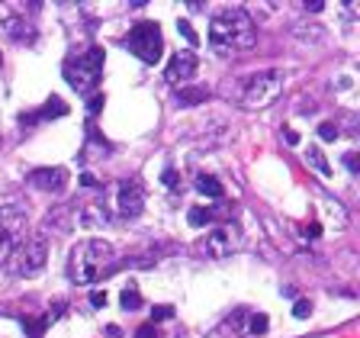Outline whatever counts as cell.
<instances>
[{"instance_id":"4dcf8cb0","label":"cell","mask_w":360,"mask_h":338,"mask_svg":"<svg viewBox=\"0 0 360 338\" xmlns=\"http://www.w3.org/2000/svg\"><path fill=\"white\" fill-rule=\"evenodd\" d=\"M81 184H84V187H97V177H93V174H81Z\"/></svg>"},{"instance_id":"d4e9b609","label":"cell","mask_w":360,"mask_h":338,"mask_svg":"<svg viewBox=\"0 0 360 338\" xmlns=\"http://www.w3.org/2000/svg\"><path fill=\"white\" fill-rule=\"evenodd\" d=\"M161 181L171 187V190H180V187H177V184H180V177H177V171H171V168H168V171L161 174Z\"/></svg>"},{"instance_id":"cb8c5ba5","label":"cell","mask_w":360,"mask_h":338,"mask_svg":"<svg viewBox=\"0 0 360 338\" xmlns=\"http://www.w3.org/2000/svg\"><path fill=\"white\" fill-rule=\"evenodd\" d=\"M309 313H312V303H309V300H296V303H293V316H296V319H306Z\"/></svg>"},{"instance_id":"1f68e13d","label":"cell","mask_w":360,"mask_h":338,"mask_svg":"<svg viewBox=\"0 0 360 338\" xmlns=\"http://www.w3.org/2000/svg\"><path fill=\"white\" fill-rule=\"evenodd\" d=\"M0 145H4V138H0Z\"/></svg>"},{"instance_id":"ffe728a7","label":"cell","mask_w":360,"mask_h":338,"mask_svg":"<svg viewBox=\"0 0 360 338\" xmlns=\"http://www.w3.org/2000/svg\"><path fill=\"white\" fill-rule=\"evenodd\" d=\"M177 30H180V36H184L187 42H190V46H196V42H199V36L193 32V26L187 23V20H177Z\"/></svg>"},{"instance_id":"ba28073f","label":"cell","mask_w":360,"mask_h":338,"mask_svg":"<svg viewBox=\"0 0 360 338\" xmlns=\"http://www.w3.org/2000/svg\"><path fill=\"white\" fill-rule=\"evenodd\" d=\"M145 207V190L138 181H123V184H116V213L123 216V219H135Z\"/></svg>"},{"instance_id":"8992f818","label":"cell","mask_w":360,"mask_h":338,"mask_svg":"<svg viewBox=\"0 0 360 338\" xmlns=\"http://www.w3.org/2000/svg\"><path fill=\"white\" fill-rule=\"evenodd\" d=\"M26 223H29V216H26V209L20 203L0 207V261H7L10 254L23 245Z\"/></svg>"},{"instance_id":"7c38bea8","label":"cell","mask_w":360,"mask_h":338,"mask_svg":"<svg viewBox=\"0 0 360 338\" xmlns=\"http://www.w3.org/2000/svg\"><path fill=\"white\" fill-rule=\"evenodd\" d=\"M68 113V103L62 100V97H48L46 100V107L39 110V113H32V116H23V119H20V123H39V119H58V116H65Z\"/></svg>"},{"instance_id":"44dd1931","label":"cell","mask_w":360,"mask_h":338,"mask_svg":"<svg viewBox=\"0 0 360 338\" xmlns=\"http://www.w3.org/2000/svg\"><path fill=\"white\" fill-rule=\"evenodd\" d=\"M174 316V306H154L152 309V325L154 323H164V319H171Z\"/></svg>"},{"instance_id":"d6986e66","label":"cell","mask_w":360,"mask_h":338,"mask_svg":"<svg viewBox=\"0 0 360 338\" xmlns=\"http://www.w3.org/2000/svg\"><path fill=\"white\" fill-rule=\"evenodd\" d=\"M209 93L203 91V87H196V91H180V103H199V100H206Z\"/></svg>"},{"instance_id":"4fadbf2b","label":"cell","mask_w":360,"mask_h":338,"mask_svg":"<svg viewBox=\"0 0 360 338\" xmlns=\"http://www.w3.org/2000/svg\"><path fill=\"white\" fill-rule=\"evenodd\" d=\"M62 309H65V303H58V306H55V313H62ZM55 313H46V316H42V319H36V323H32V319H26V316H23L20 323H23V329L29 332L32 338H42V332H46L48 325H52V319H58V316H55Z\"/></svg>"},{"instance_id":"5b68a950","label":"cell","mask_w":360,"mask_h":338,"mask_svg":"<svg viewBox=\"0 0 360 338\" xmlns=\"http://www.w3.org/2000/svg\"><path fill=\"white\" fill-rule=\"evenodd\" d=\"M280 87H284V71H276V68L248 74L245 81H241V103H245L248 110H258L274 100L276 93H280Z\"/></svg>"},{"instance_id":"6da1fadb","label":"cell","mask_w":360,"mask_h":338,"mask_svg":"<svg viewBox=\"0 0 360 338\" xmlns=\"http://www.w3.org/2000/svg\"><path fill=\"white\" fill-rule=\"evenodd\" d=\"M258 42V26L248 16V10L241 7H225L213 16L209 23V46L219 55H232V52H245Z\"/></svg>"},{"instance_id":"83f0119b","label":"cell","mask_w":360,"mask_h":338,"mask_svg":"<svg viewBox=\"0 0 360 338\" xmlns=\"http://www.w3.org/2000/svg\"><path fill=\"white\" fill-rule=\"evenodd\" d=\"M135 338H154V325L148 323V325H142V329L135 332Z\"/></svg>"},{"instance_id":"2e32d148","label":"cell","mask_w":360,"mask_h":338,"mask_svg":"<svg viewBox=\"0 0 360 338\" xmlns=\"http://www.w3.org/2000/svg\"><path fill=\"white\" fill-rule=\"evenodd\" d=\"M215 216H222V209H213V207H193L187 219H190V226H196V229H199V226L213 223Z\"/></svg>"},{"instance_id":"30bf717a","label":"cell","mask_w":360,"mask_h":338,"mask_svg":"<svg viewBox=\"0 0 360 338\" xmlns=\"http://www.w3.org/2000/svg\"><path fill=\"white\" fill-rule=\"evenodd\" d=\"M26 184L36 187V190L58 193V190H65V184H68V171L65 168H36L26 174Z\"/></svg>"},{"instance_id":"d6a6232c","label":"cell","mask_w":360,"mask_h":338,"mask_svg":"<svg viewBox=\"0 0 360 338\" xmlns=\"http://www.w3.org/2000/svg\"><path fill=\"white\" fill-rule=\"evenodd\" d=\"M0 62H4V58H0Z\"/></svg>"},{"instance_id":"4316f807","label":"cell","mask_w":360,"mask_h":338,"mask_svg":"<svg viewBox=\"0 0 360 338\" xmlns=\"http://www.w3.org/2000/svg\"><path fill=\"white\" fill-rule=\"evenodd\" d=\"M91 303H93V306H97V309H100V306H107V293L93 290V293H91Z\"/></svg>"},{"instance_id":"9a60e30c","label":"cell","mask_w":360,"mask_h":338,"mask_svg":"<svg viewBox=\"0 0 360 338\" xmlns=\"http://www.w3.org/2000/svg\"><path fill=\"white\" fill-rule=\"evenodd\" d=\"M196 190L203 193V197H213V200L222 197V184H219V177H213V174H199L196 177Z\"/></svg>"},{"instance_id":"ac0fdd59","label":"cell","mask_w":360,"mask_h":338,"mask_svg":"<svg viewBox=\"0 0 360 338\" xmlns=\"http://www.w3.org/2000/svg\"><path fill=\"white\" fill-rule=\"evenodd\" d=\"M267 316L264 313H254L251 319H248V332H251V335H264V332H267Z\"/></svg>"},{"instance_id":"277c9868","label":"cell","mask_w":360,"mask_h":338,"mask_svg":"<svg viewBox=\"0 0 360 338\" xmlns=\"http://www.w3.org/2000/svg\"><path fill=\"white\" fill-rule=\"evenodd\" d=\"M135 58H142L145 65H158L161 62V52H164V39H161V26L154 23V20H145V23H135L129 30L123 42Z\"/></svg>"},{"instance_id":"603a6c76","label":"cell","mask_w":360,"mask_h":338,"mask_svg":"<svg viewBox=\"0 0 360 338\" xmlns=\"http://www.w3.org/2000/svg\"><path fill=\"white\" fill-rule=\"evenodd\" d=\"M319 136H322V142H335V138H338V126L335 123H322V126H319Z\"/></svg>"},{"instance_id":"7a4b0ae2","label":"cell","mask_w":360,"mask_h":338,"mask_svg":"<svg viewBox=\"0 0 360 338\" xmlns=\"http://www.w3.org/2000/svg\"><path fill=\"white\" fill-rule=\"evenodd\" d=\"M116 252L109 242L103 238H84V242H77L68 254V274L74 284H93L100 277L109 271L113 264Z\"/></svg>"},{"instance_id":"9c48e42d","label":"cell","mask_w":360,"mask_h":338,"mask_svg":"<svg viewBox=\"0 0 360 338\" xmlns=\"http://www.w3.org/2000/svg\"><path fill=\"white\" fill-rule=\"evenodd\" d=\"M196 71H199L196 52H177L174 58L168 62V68H164V77H168L171 84H187Z\"/></svg>"},{"instance_id":"52a82bcc","label":"cell","mask_w":360,"mask_h":338,"mask_svg":"<svg viewBox=\"0 0 360 338\" xmlns=\"http://www.w3.org/2000/svg\"><path fill=\"white\" fill-rule=\"evenodd\" d=\"M13 274L16 277H39L48 264V242L46 235H32L23 238V245L16 248L13 254Z\"/></svg>"},{"instance_id":"7402d4cb","label":"cell","mask_w":360,"mask_h":338,"mask_svg":"<svg viewBox=\"0 0 360 338\" xmlns=\"http://www.w3.org/2000/svg\"><path fill=\"white\" fill-rule=\"evenodd\" d=\"M100 110H103V93H91V97H87V113L97 116Z\"/></svg>"},{"instance_id":"e0dca14e","label":"cell","mask_w":360,"mask_h":338,"mask_svg":"<svg viewBox=\"0 0 360 338\" xmlns=\"http://www.w3.org/2000/svg\"><path fill=\"white\" fill-rule=\"evenodd\" d=\"M119 303H123V309H138L142 306V293H138L135 287H126L123 297H119Z\"/></svg>"},{"instance_id":"f546056e","label":"cell","mask_w":360,"mask_h":338,"mask_svg":"<svg viewBox=\"0 0 360 338\" xmlns=\"http://www.w3.org/2000/svg\"><path fill=\"white\" fill-rule=\"evenodd\" d=\"M345 164H347V171H357V155L347 152V155H345Z\"/></svg>"},{"instance_id":"8fae6325","label":"cell","mask_w":360,"mask_h":338,"mask_svg":"<svg viewBox=\"0 0 360 338\" xmlns=\"http://www.w3.org/2000/svg\"><path fill=\"white\" fill-rule=\"evenodd\" d=\"M235 248H238V235H235V229H229V226H219V229H213L206 235L209 258H229Z\"/></svg>"},{"instance_id":"f1b7e54d","label":"cell","mask_w":360,"mask_h":338,"mask_svg":"<svg viewBox=\"0 0 360 338\" xmlns=\"http://www.w3.org/2000/svg\"><path fill=\"white\" fill-rule=\"evenodd\" d=\"M284 138H286V145H299V132L286 129V132H284Z\"/></svg>"},{"instance_id":"484cf974","label":"cell","mask_w":360,"mask_h":338,"mask_svg":"<svg viewBox=\"0 0 360 338\" xmlns=\"http://www.w3.org/2000/svg\"><path fill=\"white\" fill-rule=\"evenodd\" d=\"M302 7H306L309 13H322V10H325V0H306Z\"/></svg>"},{"instance_id":"5bb4252c","label":"cell","mask_w":360,"mask_h":338,"mask_svg":"<svg viewBox=\"0 0 360 338\" xmlns=\"http://www.w3.org/2000/svg\"><path fill=\"white\" fill-rule=\"evenodd\" d=\"M306 162H309V168L319 171L322 177H331V164L325 162V155H322V148H319V145H309L306 148Z\"/></svg>"},{"instance_id":"3957f363","label":"cell","mask_w":360,"mask_h":338,"mask_svg":"<svg viewBox=\"0 0 360 338\" xmlns=\"http://www.w3.org/2000/svg\"><path fill=\"white\" fill-rule=\"evenodd\" d=\"M103 48L100 46H91L84 55H77L71 62H65V81L74 87L77 93H87L91 97L93 87L100 84V77H103Z\"/></svg>"}]
</instances>
